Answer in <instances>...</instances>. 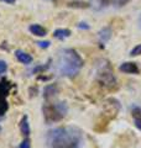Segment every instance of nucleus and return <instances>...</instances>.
I'll return each instance as SVG.
<instances>
[{"instance_id":"nucleus-16","label":"nucleus","mask_w":141,"mask_h":148,"mask_svg":"<svg viewBox=\"0 0 141 148\" xmlns=\"http://www.w3.org/2000/svg\"><path fill=\"white\" fill-rule=\"evenodd\" d=\"M69 8H81V9H86V8H89V3H86V1H70L68 4Z\"/></svg>"},{"instance_id":"nucleus-4","label":"nucleus","mask_w":141,"mask_h":148,"mask_svg":"<svg viewBox=\"0 0 141 148\" xmlns=\"http://www.w3.org/2000/svg\"><path fill=\"white\" fill-rule=\"evenodd\" d=\"M67 105L63 101L59 103H46L42 106V112H44V119L47 125L58 122L63 120L67 115Z\"/></svg>"},{"instance_id":"nucleus-14","label":"nucleus","mask_w":141,"mask_h":148,"mask_svg":"<svg viewBox=\"0 0 141 148\" xmlns=\"http://www.w3.org/2000/svg\"><path fill=\"white\" fill-rule=\"evenodd\" d=\"M70 34H72V32L68 29H57V30H55L53 36H55V38L64 40V38H67V37H69Z\"/></svg>"},{"instance_id":"nucleus-9","label":"nucleus","mask_w":141,"mask_h":148,"mask_svg":"<svg viewBox=\"0 0 141 148\" xmlns=\"http://www.w3.org/2000/svg\"><path fill=\"white\" fill-rule=\"evenodd\" d=\"M15 57L16 59L20 63L22 64H30L32 63V56L29 54V53H26V52H24L22 49H17L16 52H15Z\"/></svg>"},{"instance_id":"nucleus-23","label":"nucleus","mask_w":141,"mask_h":148,"mask_svg":"<svg viewBox=\"0 0 141 148\" xmlns=\"http://www.w3.org/2000/svg\"><path fill=\"white\" fill-rule=\"evenodd\" d=\"M78 27H79V29H86V30H88V29H89V26H88L87 24H84V22H82V24H79V25H78Z\"/></svg>"},{"instance_id":"nucleus-2","label":"nucleus","mask_w":141,"mask_h":148,"mask_svg":"<svg viewBox=\"0 0 141 148\" xmlns=\"http://www.w3.org/2000/svg\"><path fill=\"white\" fill-rule=\"evenodd\" d=\"M83 67V59L73 48H63L59 51L56 63V71L61 77L74 78Z\"/></svg>"},{"instance_id":"nucleus-25","label":"nucleus","mask_w":141,"mask_h":148,"mask_svg":"<svg viewBox=\"0 0 141 148\" xmlns=\"http://www.w3.org/2000/svg\"><path fill=\"white\" fill-rule=\"evenodd\" d=\"M139 26H140V29H141V15H140V18H139Z\"/></svg>"},{"instance_id":"nucleus-12","label":"nucleus","mask_w":141,"mask_h":148,"mask_svg":"<svg viewBox=\"0 0 141 148\" xmlns=\"http://www.w3.org/2000/svg\"><path fill=\"white\" fill-rule=\"evenodd\" d=\"M29 30L32 35H35L37 37H44L47 35V30L45 29L44 26H41L39 24H34V25H30L29 27Z\"/></svg>"},{"instance_id":"nucleus-8","label":"nucleus","mask_w":141,"mask_h":148,"mask_svg":"<svg viewBox=\"0 0 141 148\" xmlns=\"http://www.w3.org/2000/svg\"><path fill=\"white\" fill-rule=\"evenodd\" d=\"M131 116H133L135 127L141 131V108L140 106H133L131 108Z\"/></svg>"},{"instance_id":"nucleus-24","label":"nucleus","mask_w":141,"mask_h":148,"mask_svg":"<svg viewBox=\"0 0 141 148\" xmlns=\"http://www.w3.org/2000/svg\"><path fill=\"white\" fill-rule=\"evenodd\" d=\"M1 1H4V3H8V4H14L16 1V0H1Z\"/></svg>"},{"instance_id":"nucleus-7","label":"nucleus","mask_w":141,"mask_h":148,"mask_svg":"<svg viewBox=\"0 0 141 148\" xmlns=\"http://www.w3.org/2000/svg\"><path fill=\"white\" fill-rule=\"evenodd\" d=\"M119 71L126 73V74H139L140 68L138 67V64L134 62H125L119 67Z\"/></svg>"},{"instance_id":"nucleus-18","label":"nucleus","mask_w":141,"mask_h":148,"mask_svg":"<svg viewBox=\"0 0 141 148\" xmlns=\"http://www.w3.org/2000/svg\"><path fill=\"white\" fill-rule=\"evenodd\" d=\"M19 148H31V141H30V137H25L24 138L22 143H20Z\"/></svg>"},{"instance_id":"nucleus-22","label":"nucleus","mask_w":141,"mask_h":148,"mask_svg":"<svg viewBox=\"0 0 141 148\" xmlns=\"http://www.w3.org/2000/svg\"><path fill=\"white\" fill-rule=\"evenodd\" d=\"M114 0H99V3H100V5L103 6H106V5H109L110 3H113Z\"/></svg>"},{"instance_id":"nucleus-5","label":"nucleus","mask_w":141,"mask_h":148,"mask_svg":"<svg viewBox=\"0 0 141 148\" xmlns=\"http://www.w3.org/2000/svg\"><path fill=\"white\" fill-rule=\"evenodd\" d=\"M97 82L99 83L103 88H105V89L109 90V91H114L118 88L116 78H115L114 74H113L111 68L108 66V64L103 66L99 71H98V73H97Z\"/></svg>"},{"instance_id":"nucleus-6","label":"nucleus","mask_w":141,"mask_h":148,"mask_svg":"<svg viewBox=\"0 0 141 148\" xmlns=\"http://www.w3.org/2000/svg\"><path fill=\"white\" fill-rule=\"evenodd\" d=\"M11 88H12V84L8 79L0 80V116H3L9 109L6 98H8L9 92H10Z\"/></svg>"},{"instance_id":"nucleus-26","label":"nucleus","mask_w":141,"mask_h":148,"mask_svg":"<svg viewBox=\"0 0 141 148\" xmlns=\"http://www.w3.org/2000/svg\"><path fill=\"white\" fill-rule=\"evenodd\" d=\"M0 132H1V126H0Z\"/></svg>"},{"instance_id":"nucleus-10","label":"nucleus","mask_w":141,"mask_h":148,"mask_svg":"<svg viewBox=\"0 0 141 148\" xmlns=\"http://www.w3.org/2000/svg\"><path fill=\"white\" fill-rule=\"evenodd\" d=\"M20 131H21L24 137H30L31 128H30V125H29V117H27V115H24L22 119H21V121H20Z\"/></svg>"},{"instance_id":"nucleus-13","label":"nucleus","mask_w":141,"mask_h":148,"mask_svg":"<svg viewBox=\"0 0 141 148\" xmlns=\"http://www.w3.org/2000/svg\"><path fill=\"white\" fill-rule=\"evenodd\" d=\"M111 37V30L110 27H103V29L98 32V38L102 43H106Z\"/></svg>"},{"instance_id":"nucleus-17","label":"nucleus","mask_w":141,"mask_h":148,"mask_svg":"<svg viewBox=\"0 0 141 148\" xmlns=\"http://www.w3.org/2000/svg\"><path fill=\"white\" fill-rule=\"evenodd\" d=\"M130 56L131 57H136V56H141V43L135 46V47L130 51Z\"/></svg>"},{"instance_id":"nucleus-11","label":"nucleus","mask_w":141,"mask_h":148,"mask_svg":"<svg viewBox=\"0 0 141 148\" xmlns=\"http://www.w3.org/2000/svg\"><path fill=\"white\" fill-rule=\"evenodd\" d=\"M57 92H58L57 84H48V85H46V88L44 89V98L46 100H50L51 98H53Z\"/></svg>"},{"instance_id":"nucleus-19","label":"nucleus","mask_w":141,"mask_h":148,"mask_svg":"<svg viewBox=\"0 0 141 148\" xmlns=\"http://www.w3.org/2000/svg\"><path fill=\"white\" fill-rule=\"evenodd\" d=\"M8 71V64L5 61H3V59H0V75L4 73H6Z\"/></svg>"},{"instance_id":"nucleus-15","label":"nucleus","mask_w":141,"mask_h":148,"mask_svg":"<svg viewBox=\"0 0 141 148\" xmlns=\"http://www.w3.org/2000/svg\"><path fill=\"white\" fill-rule=\"evenodd\" d=\"M50 63H51V61H48V63H47V64H44V66L35 67L30 73H31V74H40V73H44L46 69H48V68H50Z\"/></svg>"},{"instance_id":"nucleus-21","label":"nucleus","mask_w":141,"mask_h":148,"mask_svg":"<svg viewBox=\"0 0 141 148\" xmlns=\"http://www.w3.org/2000/svg\"><path fill=\"white\" fill-rule=\"evenodd\" d=\"M36 45L39 46V47H41V48H48L51 42H50V41H39Z\"/></svg>"},{"instance_id":"nucleus-1","label":"nucleus","mask_w":141,"mask_h":148,"mask_svg":"<svg viewBox=\"0 0 141 148\" xmlns=\"http://www.w3.org/2000/svg\"><path fill=\"white\" fill-rule=\"evenodd\" d=\"M51 148H82L83 133L76 126H63L51 130L47 135Z\"/></svg>"},{"instance_id":"nucleus-3","label":"nucleus","mask_w":141,"mask_h":148,"mask_svg":"<svg viewBox=\"0 0 141 148\" xmlns=\"http://www.w3.org/2000/svg\"><path fill=\"white\" fill-rule=\"evenodd\" d=\"M120 111V103L119 100H116L114 98H109L105 100L104 103V108H103V111L100 112L99 117H98L95 126H94V130L98 132H103L105 131L108 125L111 120H114Z\"/></svg>"},{"instance_id":"nucleus-20","label":"nucleus","mask_w":141,"mask_h":148,"mask_svg":"<svg viewBox=\"0 0 141 148\" xmlns=\"http://www.w3.org/2000/svg\"><path fill=\"white\" fill-rule=\"evenodd\" d=\"M130 1V0H114V5L118 6V8H121V6H125L126 4H128Z\"/></svg>"}]
</instances>
